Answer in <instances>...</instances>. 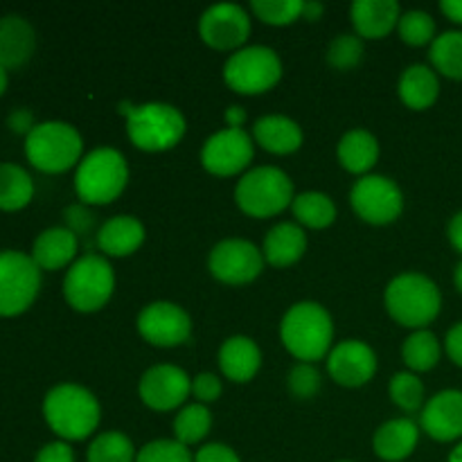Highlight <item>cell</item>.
Returning a JSON list of instances; mask_svg holds the SVG:
<instances>
[{
	"label": "cell",
	"instance_id": "7",
	"mask_svg": "<svg viewBox=\"0 0 462 462\" xmlns=\"http://www.w3.org/2000/svg\"><path fill=\"white\" fill-rule=\"evenodd\" d=\"M293 183L278 167H255L239 179L235 188V201L239 210L255 219H269L280 215L293 203Z\"/></svg>",
	"mask_w": 462,
	"mask_h": 462
},
{
	"label": "cell",
	"instance_id": "2",
	"mask_svg": "<svg viewBox=\"0 0 462 462\" xmlns=\"http://www.w3.org/2000/svg\"><path fill=\"white\" fill-rule=\"evenodd\" d=\"M43 415L48 427L63 442L86 440L99 427L102 409L88 388L77 383H59L45 395Z\"/></svg>",
	"mask_w": 462,
	"mask_h": 462
},
{
	"label": "cell",
	"instance_id": "21",
	"mask_svg": "<svg viewBox=\"0 0 462 462\" xmlns=\"http://www.w3.org/2000/svg\"><path fill=\"white\" fill-rule=\"evenodd\" d=\"M262 365V352L257 343L248 337H230L219 347V368L226 379L235 383H246L255 379Z\"/></svg>",
	"mask_w": 462,
	"mask_h": 462
},
{
	"label": "cell",
	"instance_id": "22",
	"mask_svg": "<svg viewBox=\"0 0 462 462\" xmlns=\"http://www.w3.org/2000/svg\"><path fill=\"white\" fill-rule=\"evenodd\" d=\"M307 251V235L300 224L293 221H282L275 224L273 228L266 233L264 246H262V255L275 269H287L293 266Z\"/></svg>",
	"mask_w": 462,
	"mask_h": 462
},
{
	"label": "cell",
	"instance_id": "46",
	"mask_svg": "<svg viewBox=\"0 0 462 462\" xmlns=\"http://www.w3.org/2000/svg\"><path fill=\"white\" fill-rule=\"evenodd\" d=\"M445 347H447V355H449V359L462 368V323H456L454 328L447 332Z\"/></svg>",
	"mask_w": 462,
	"mask_h": 462
},
{
	"label": "cell",
	"instance_id": "5",
	"mask_svg": "<svg viewBox=\"0 0 462 462\" xmlns=\"http://www.w3.org/2000/svg\"><path fill=\"white\" fill-rule=\"evenodd\" d=\"M129 183L126 158L113 147H97L81 158L75 171L77 197L86 206H106L125 192Z\"/></svg>",
	"mask_w": 462,
	"mask_h": 462
},
{
	"label": "cell",
	"instance_id": "45",
	"mask_svg": "<svg viewBox=\"0 0 462 462\" xmlns=\"http://www.w3.org/2000/svg\"><path fill=\"white\" fill-rule=\"evenodd\" d=\"M7 126L14 131V134H25L30 135V131L34 129V116H32L27 108H16V111L9 113Z\"/></svg>",
	"mask_w": 462,
	"mask_h": 462
},
{
	"label": "cell",
	"instance_id": "34",
	"mask_svg": "<svg viewBox=\"0 0 462 462\" xmlns=\"http://www.w3.org/2000/svg\"><path fill=\"white\" fill-rule=\"evenodd\" d=\"M134 442L120 431L99 433L88 447V462H135Z\"/></svg>",
	"mask_w": 462,
	"mask_h": 462
},
{
	"label": "cell",
	"instance_id": "44",
	"mask_svg": "<svg viewBox=\"0 0 462 462\" xmlns=\"http://www.w3.org/2000/svg\"><path fill=\"white\" fill-rule=\"evenodd\" d=\"M34 462H75V454H72L70 445L63 440L50 442L43 449L36 454Z\"/></svg>",
	"mask_w": 462,
	"mask_h": 462
},
{
	"label": "cell",
	"instance_id": "40",
	"mask_svg": "<svg viewBox=\"0 0 462 462\" xmlns=\"http://www.w3.org/2000/svg\"><path fill=\"white\" fill-rule=\"evenodd\" d=\"M289 391L298 400H311L320 391V373L314 364H296L287 377Z\"/></svg>",
	"mask_w": 462,
	"mask_h": 462
},
{
	"label": "cell",
	"instance_id": "43",
	"mask_svg": "<svg viewBox=\"0 0 462 462\" xmlns=\"http://www.w3.org/2000/svg\"><path fill=\"white\" fill-rule=\"evenodd\" d=\"M194 462H242L237 451L221 442H210V445L201 447L194 456Z\"/></svg>",
	"mask_w": 462,
	"mask_h": 462
},
{
	"label": "cell",
	"instance_id": "18",
	"mask_svg": "<svg viewBox=\"0 0 462 462\" xmlns=\"http://www.w3.org/2000/svg\"><path fill=\"white\" fill-rule=\"evenodd\" d=\"M420 427L438 442L462 438V391H440L424 404Z\"/></svg>",
	"mask_w": 462,
	"mask_h": 462
},
{
	"label": "cell",
	"instance_id": "10",
	"mask_svg": "<svg viewBox=\"0 0 462 462\" xmlns=\"http://www.w3.org/2000/svg\"><path fill=\"white\" fill-rule=\"evenodd\" d=\"M41 269L32 255L0 251V316H18L36 300Z\"/></svg>",
	"mask_w": 462,
	"mask_h": 462
},
{
	"label": "cell",
	"instance_id": "53",
	"mask_svg": "<svg viewBox=\"0 0 462 462\" xmlns=\"http://www.w3.org/2000/svg\"><path fill=\"white\" fill-rule=\"evenodd\" d=\"M449 462H462V442L458 447H456L454 451H451V456H449Z\"/></svg>",
	"mask_w": 462,
	"mask_h": 462
},
{
	"label": "cell",
	"instance_id": "27",
	"mask_svg": "<svg viewBox=\"0 0 462 462\" xmlns=\"http://www.w3.org/2000/svg\"><path fill=\"white\" fill-rule=\"evenodd\" d=\"M397 90L406 106L413 111H424L436 104L438 95H440V81L431 68L424 63H413L402 72Z\"/></svg>",
	"mask_w": 462,
	"mask_h": 462
},
{
	"label": "cell",
	"instance_id": "26",
	"mask_svg": "<svg viewBox=\"0 0 462 462\" xmlns=\"http://www.w3.org/2000/svg\"><path fill=\"white\" fill-rule=\"evenodd\" d=\"M36 36L30 23L21 16L0 18V66L5 70L21 68L34 54Z\"/></svg>",
	"mask_w": 462,
	"mask_h": 462
},
{
	"label": "cell",
	"instance_id": "4",
	"mask_svg": "<svg viewBox=\"0 0 462 462\" xmlns=\"http://www.w3.org/2000/svg\"><path fill=\"white\" fill-rule=\"evenodd\" d=\"M383 302L393 320L411 329H427L440 314L442 293L431 278L409 271L388 282Z\"/></svg>",
	"mask_w": 462,
	"mask_h": 462
},
{
	"label": "cell",
	"instance_id": "1",
	"mask_svg": "<svg viewBox=\"0 0 462 462\" xmlns=\"http://www.w3.org/2000/svg\"><path fill=\"white\" fill-rule=\"evenodd\" d=\"M282 346L300 364H314L329 355L334 341V323L323 305L311 300L296 302L289 307L280 323Z\"/></svg>",
	"mask_w": 462,
	"mask_h": 462
},
{
	"label": "cell",
	"instance_id": "15",
	"mask_svg": "<svg viewBox=\"0 0 462 462\" xmlns=\"http://www.w3.org/2000/svg\"><path fill=\"white\" fill-rule=\"evenodd\" d=\"M251 16L242 5L217 3L199 18V34L215 50H242L251 36Z\"/></svg>",
	"mask_w": 462,
	"mask_h": 462
},
{
	"label": "cell",
	"instance_id": "47",
	"mask_svg": "<svg viewBox=\"0 0 462 462\" xmlns=\"http://www.w3.org/2000/svg\"><path fill=\"white\" fill-rule=\"evenodd\" d=\"M447 235H449V242L456 251L462 253V210L456 212L449 221V228H447Z\"/></svg>",
	"mask_w": 462,
	"mask_h": 462
},
{
	"label": "cell",
	"instance_id": "30",
	"mask_svg": "<svg viewBox=\"0 0 462 462\" xmlns=\"http://www.w3.org/2000/svg\"><path fill=\"white\" fill-rule=\"evenodd\" d=\"M293 217L300 226L311 230L328 228L337 219V206L325 192H302L291 203Z\"/></svg>",
	"mask_w": 462,
	"mask_h": 462
},
{
	"label": "cell",
	"instance_id": "37",
	"mask_svg": "<svg viewBox=\"0 0 462 462\" xmlns=\"http://www.w3.org/2000/svg\"><path fill=\"white\" fill-rule=\"evenodd\" d=\"M328 63L337 70H352L364 59V39L359 34H338L328 45Z\"/></svg>",
	"mask_w": 462,
	"mask_h": 462
},
{
	"label": "cell",
	"instance_id": "9",
	"mask_svg": "<svg viewBox=\"0 0 462 462\" xmlns=\"http://www.w3.org/2000/svg\"><path fill=\"white\" fill-rule=\"evenodd\" d=\"M282 79V61L266 45H246L228 57L224 81L239 95H262Z\"/></svg>",
	"mask_w": 462,
	"mask_h": 462
},
{
	"label": "cell",
	"instance_id": "32",
	"mask_svg": "<svg viewBox=\"0 0 462 462\" xmlns=\"http://www.w3.org/2000/svg\"><path fill=\"white\" fill-rule=\"evenodd\" d=\"M433 68L449 79H462V32H445L431 43Z\"/></svg>",
	"mask_w": 462,
	"mask_h": 462
},
{
	"label": "cell",
	"instance_id": "41",
	"mask_svg": "<svg viewBox=\"0 0 462 462\" xmlns=\"http://www.w3.org/2000/svg\"><path fill=\"white\" fill-rule=\"evenodd\" d=\"M224 393V386H221V379L212 373H201L192 379V395L197 397L199 404H212L217 402Z\"/></svg>",
	"mask_w": 462,
	"mask_h": 462
},
{
	"label": "cell",
	"instance_id": "24",
	"mask_svg": "<svg viewBox=\"0 0 462 462\" xmlns=\"http://www.w3.org/2000/svg\"><path fill=\"white\" fill-rule=\"evenodd\" d=\"M253 140L266 152L287 156L302 147V129L287 116H264L253 125Z\"/></svg>",
	"mask_w": 462,
	"mask_h": 462
},
{
	"label": "cell",
	"instance_id": "31",
	"mask_svg": "<svg viewBox=\"0 0 462 462\" xmlns=\"http://www.w3.org/2000/svg\"><path fill=\"white\" fill-rule=\"evenodd\" d=\"M442 356L440 341L429 329H415L402 346V359L411 373H429L438 365Z\"/></svg>",
	"mask_w": 462,
	"mask_h": 462
},
{
	"label": "cell",
	"instance_id": "38",
	"mask_svg": "<svg viewBox=\"0 0 462 462\" xmlns=\"http://www.w3.org/2000/svg\"><path fill=\"white\" fill-rule=\"evenodd\" d=\"M302 0H253L251 9L262 23L269 25H289L302 18Z\"/></svg>",
	"mask_w": 462,
	"mask_h": 462
},
{
	"label": "cell",
	"instance_id": "8",
	"mask_svg": "<svg viewBox=\"0 0 462 462\" xmlns=\"http://www.w3.org/2000/svg\"><path fill=\"white\" fill-rule=\"evenodd\" d=\"M113 291H116V273L111 262L99 253H86L63 278L66 302L81 314H93L106 307Z\"/></svg>",
	"mask_w": 462,
	"mask_h": 462
},
{
	"label": "cell",
	"instance_id": "35",
	"mask_svg": "<svg viewBox=\"0 0 462 462\" xmlns=\"http://www.w3.org/2000/svg\"><path fill=\"white\" fill-rule=\"evenodd\" d=\"M388 395L393 404L400 406L406 413L424 409V383L420 382L415 373H397L388 383Z\"/></svg>",
	"mask_w": 462,
	"mask_h": 462
},
{
	"label": "cell",
	"instance_id": "39",
	"mask_svg": "<svg viewBox=\"0 0 462 462\" xmlns=\"http://www.w3.org/2000/svg\"><path fill=\"white\" fill-rule=\"evenodd\" d=\"M135 462H194V456L179 440H153L138 451Z\"/></svg>",
	"mask_w": 462,
	"mask_h": 462
},
{
	"label": "cell",
	"instance_id": "51",
	"mask_svg": "<svg viewBox=\"0 0 462 462\" xmlns=\"http://www.w3.org/2000/svg\"><path fill=\"white\" fill-rule=\"evenodd\" d=\"M454 284H456V289L462 293V262L456 266V271H454Z\"/></svg>",
	"mask_w": 462,
	"mask_h": 462
},
{
	"label": "cell",
	"instance_id": "11",
	"mask_svg": "<svg viewBox=\"0 0 462 462\" xmlns=\"http://www.w3.org/2000/svg\"><path fill=\"white\" fill-rule=\"evenodd\" d=\"M350 203L359 219L373 226H386L400 219L404 210V194L388 176L368 174L352 185Z\"/></svg>",
	"mask_w": 462,
	"mask_h": 462
},
{
	"label": "cell",
	"instance_id": "3",
	"mask_svg": "<svg viewBox=\"0 0 462 462\" xmlns=\"http://www.w3.org/2000/svg\"><path fill=\"white\" fill-rule=\"evenodd\" d=\"M120 113L126 117V135L143 152L174 149L185 135L183 113L171 104L122 102Z\"/></svg>",
	"mask_w": 462,
	"mask_h": 462
},
{
	"label": "cell",
	"instance_id": "16",
	"mask_svg": "<svg viewBox=\"0 0 462 462\" xmlns=\"http://www.w3.org/2000/svg\"><path fill=\"white\" fill-rule=\"evenodd\" d=\"M138 395L152 411H174L192 395V379L179 365H153L140 377Z\"/></svg>",
	"mask_w": 462,
	"mask_h": 462
},
{
	"label": "cell",
	"instance_id": "29",
	"mask_svg": "<svg viewBox=\"0 0 462 462\" xmlns=\"http://www.w3.org/2000/svg\"><path fill=\"white\" fill-rule=\"evenodd\" d=\"M34 197V183L23 167L0 162V210H21Z\"/></svg>",
	"mask_w": 462,
	"mask_h": 462
},
{
	"label": "cell",
	"instance_id": "42",
	"mask_svg": "<svg viewBox=\"0 0 462 462\" xmlns=\"http://www.w3.org/2000/svg\"><path fill=\"white\" fill-rule=\"evenodd\" d=\"M63 217H66V228L72 230V233L79 237V235H86L93 230L95 226V215L93 210H88V208L84 206V203H77V206H70L66 208V212H63Z\"/></svg>",
	"mask_w": 462,
	"mask_h": 462
},
{
	"label": "cell",
	"instance_id": "33",
	"mask_svg": "<svg viewBox=\"0 0 462 462\" xmlns=\"http://www.w3.org/2000/svg\"><path fill=\"white\" fill-rule=\"evenodd\" d=\"M210 427L212 415L208 406L194 402V404L180 409L179 415L174 418V440H179L185 447H192L210 433Z\"/></svg>",
	"mask_w": 462,
	"mask_h": 462
},
{
	"label": "cell",
	"instance_id": "13",
	"mask_svg": "<svg viewBox=\"0 0 462 462\" xmlns=\"http://www.w3.org/2000/svg\"><path fill=\"white\" fill-rule=\"evenodd\" d=\"M255 156L251 134L244 129H221L201 147V165L215 176H235L246 170Z\"/></svg>",
	"mask_w": 462,
	"mask_h": 462
},
{
	"label": "cell",
	"instance_id": "19",
	"mask_svg": "<svg viewBox=\"0 0 462 462\" xmlns=\"http://www.w3.org/2000/svg\"><path fill=\"white\" fill-rule=\"evenodd\" d=\"M350 18L361 39H383L400 25L402 9L395 0H355Z\"/></svg>",
	"mask_w": 462,
	"mask_h": 462
},
{
	"label": "cell",
	"instance_id": "48",
	"mask_svg": "<svg viewBox=\"0 0 462 462\" xmlns=\"http://www.w3.org/2000/svg\"><path fill=\"white\" fill-rule=\"evenodd\" d=\"M224 120H226V125H228V129H242L244 122L248 120V116H246V111H244L242 106L233 104V106L226 108Z\"/></svg>",
	"mask_w": 462,
	"mask_h": 462
},
{
	"label": "cell",
	"instance_id": "49",
	"mask_svg": "<svg viewBox=\"0 0 462 462\" xmlns=\"http://www.w3.org/2000/svg\"><path fill=\"white\" fill-rule=\"evenodd\" d=\"M440 9L449 21L462 25V0H442Z\"/></svg>",
	"mask_w": 462,
	"mask_h": 462
},
{
	"label": "cell",
	"instance_id": "28",
	"mask_svg": "<svg viewBox=\"0 0 462 462\" xmlns=\"http://www.w3.org/2000/svg\"><path fill=\"white\" fill-rule=\"evenodd\" d=\"M337 156L341 167H346L350 174L368 176L379 161V143L370 131L352 129L338 140Z\"/></svg>",
	"mask_w": 462,
	"mask_h": 462
},
{
	"label": "cell",
	"instance_id": "20",
	"mask_svg": "<svg viewBox=\"0 0 462 462\" xmlns=\"http://www.w3.org/2000/svg\"><path fill=\"white\" fill-rule=\"evenodd\" d=\"M144 237L147 230L138 217L117 215L97 230V248L104 257H126L143 246Z\"/></svg>",
	"mask_w": 462,
	"mask_h": 462
},
{
	"label": "cell",
	"instance_id": "54",
	"mask_svg": "<svg viewBox=\"0 0 462 462\" xmlns=\"http://www.w3.org/2000/svg\"><path fill=\"white\" fill-rule=\"evenodd\" d=\"M341 462H347V460H341Z\"/></svg>",
	"mask_w": 462,
	"mask_h": 462
},
{
	"label": "cell",
	"instance_id": "14",
	"mask_svg": "<svg viewBox=\"0 0 462 462\" xmlns=\"http://www.w3.org/2000/svg\"><path fill=\"white\" fill-rule=\"evenodd\" d=\"M138 334L156 347H176L192 337V319L176 302L156 300L138 314Z\"/></svg>",
	"mask_w": 462,
	"mask_h": 462
},
{
	"label": "cell",
	"instance_id": "50",
	"mask_svg": "<svg viewBox=\"0 0 462 462\" xmlns=\"http://www.w3.org/2000/svg\"><path fill=\"white\" fill-rule=\"evenodd\" d=\"M323 14L325 5L319 3V0H305V5H302V16H305L307 21H319Z\"/></svg>",
	"mask_w": 462,
	"mask_h": 462
},
{
	"label": "cell",
	"instance_id": "23",
	"mask_svg": "<svg viewBox=\"0 0 462 462\" xmlns=\"http://www.w3.org/2000/svg\"><path fill=\"white\" fill-rule=\"evenodd\" d=\"M420 440V427L409 418L388 420L377 429L373 438L374 454L386 462H400L409 458Z\"/></svg>",
	"mask_w": 462,
	"mask_h": 462
},
{
	"label": "cell",
	"instance_id": "6",
	"mask_svg": "<svg viewBox=\"0 0 462 462\" xmlns=\"http://www.w3.org/2000/svg\"><path fill=\"white\" fill-rule=\"evenodd\" d=\"M25 153L36 170L45 174H61L81 162L84 140L68 122H41L25 138Z\"/></svg>",
	"mask_w": 462,
	"mask_h": 462
},
{
	"label": "cell",
	"instance_id": "25",
	"mask_svg": "<svg viewBox=\"0 0 462 462\" xmlns=\"http://www.w3.org/2000/svg\"><path fill=\"white\" fill-rule=\"evenodd\" d=\"M79 248V239L72 230L48 228L36 237L34 248H32V260L36 262L41 271H57L70 264Z\"/></svg>",
	"mask_w": 462,
	"mask_h": 462
},
{
	"label": "cell",
	"instance_id": "12",
	"mask_svg": "<svg viewBox=\"0 0 462 462\" xmlns=\"http://www.w3.org/2000/svg\"><path fill=\"white\" fill-rule=\"evenodd\" d=\"M264 255L255 244L246 239H224L217 244L208 257V269L219 282L242 287L260 278L264 271Z\"/></svg>",
	"mask_w": 462,
	"mask_h": 462
},
{
	"label": "cell",
	"instance_id": "52",
	"mask_svg": "<svg viewBox=\"0 0 462 462\" xmlns=\"http://www.w3.org/2000/svg\"><path fill=\"white\" fill-rule=\"evenodd\" d=\"M5 88H7V70L0 66V95L5 93Z\"/></svg>",
	"mask_w": 462,
	"mask_h": 462
},
{
	"label": "cell",
	"instance_id": "36",
	"mask_svg": "<svg viewBox=\"0 0 462 462\" xmlns=\"http://www.w3.org/2000/svg\"><path fill=\"white\" fill-rule=\"evenodd\" d=\"M397 32L404 43L420 48V45L436 41V21L431 18V14L422 12V9H411V12L402 14Z\"/></svg>",
	"mask_w": 462,
	"mask_h": 462
},
{
	"label": "cell",
	"instance_id": "17",
	"mask_svg": "<svg viewBox=\"0 0 462 462\" xmlns=\"http://www.w3.org/2000/svg\"><path fill=\"white\" fill-rule=\"evenodd\" d=\"M328 373L346 388L365 386L377 373V355L365 341L347 338L329 350Z\"/></svg>",
	"mask_w": 462,
	"mask_h": 462
}]
</instances>
